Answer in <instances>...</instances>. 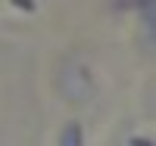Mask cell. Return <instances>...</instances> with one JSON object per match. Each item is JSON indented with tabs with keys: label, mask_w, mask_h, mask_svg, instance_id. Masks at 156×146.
Here are the masks:
<instances>
[{
	"label": "cell",
	"mask_w": 156,
	"mask_h": 146,
	"mask_svg": "<svg viewBox=\"0 0 156 146\" xmlns=\"http://www.w3.org/2000/svg\"><path fill=\"white\" fill-rule=\"evenodd\" d=\"M62 146H81V127L78 124H69L62 131Z\"/></svg>",
	"instance_id": "6da1fadb"
}]
</instances>
